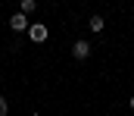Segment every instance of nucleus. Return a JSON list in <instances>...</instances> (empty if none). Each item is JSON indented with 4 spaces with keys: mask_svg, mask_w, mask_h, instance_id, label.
Listing matches in <instances>:
<instances>
[{
    "mask_svg": "<svg viewBox=\"0 0 134 116\" xmlns=\"http://www.w3.org/2000/svg\"><path fill=\"white\" fill-rule=\"evenodd\" d=\"M9 28L13 32H28V13H16L9 19Z\"/></svg>",
    "mask_w": 134,
    "mask_h": 116,
    "instance_id": "nucleus-1",
    "label": "nucleus"
},
{
    "mask_svg": "<svg viewBox=\"0 0 134 116\" xmlns=\"http://www.w3.org/2000/svg\"><path fill=\"white\" fill-rule=\"evenodd\" d=\"M87 53H91V44H87V41H75V44H72V57H75V60H84Z\"/></svg>",
    "mask_w": 134,
    "mask_h": 116,
    "instance_id": "nucleus-2",
    "label": "nucleus"
},
{
    "mask_svg": "<svg viewBox=\"0 0 134 116\" xmlns=\"http://www.w3.org/2000/svg\"><path fill=\"white\" fill-rule=\"evenodd\" d=\"M28 38L37 41V44H41V41H47V28H44V25H28Z\"/></svg>",
    "mask_w": 134,
    "mask_h": 116,
    "instance_id": "nucleus-3",
    "label": "nucleus"
},
{
    "mask_svg": "<svg viewBox=\"0 0 134 116\" xmlns=\"http://www.w3.org/2000/svg\"><path fill=\"white\" fill-rule=\"evenodd\" d=\"M103 16H91V32H103Z\"/></svg>",
    "mask_w": 134,
    "mask_h": 116,
    "instance_id": "nucleus-4",
    "label": "nucleus"
},
{
    "mask_svg": "<svg viewBox=\"0 0 134 116\" xmlns=\"http://www.w3.org/2000/svg\"><path fill=\"white\" fill-rule=\"evenodd\" d=\"M6 113H9V104H6V97L0 94V116H6Z\"/></svg>",
    "mask_w": 134,
    "mask_h": 116,
    "instance_id": "nucleus-5",
    "label": "nucleus"
},
{
    "mask_svg": "<svg viewBox=\"0 0 134 116\" xmlns=\"http://www.w3.org/2000/svg\"><path fill=\"white\" fill-rule=\"evenodd\" d=\"M22 13H34V0H22Z\"/></svg>",
    "mask_w": 134,
    "mask_h": 116,
    "instance_id": "nucleus-6",
    "label": "nucleus"
},
{
    "mask_svg": "<svg viewBox=\"0 0 134 116\" xmlns=\"http://www.w3.org/2000/svg\"><path fill=\"white\" fill-rule=\"evenodd\" d=\"M131 110H134V97H131Z\"/></svg>",
    "mask_w": 134,
    "mask_h": 116,
    "instance_id": "nucleus-7",
    "label": "nucleus"
}]
</instances>
